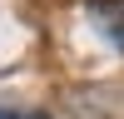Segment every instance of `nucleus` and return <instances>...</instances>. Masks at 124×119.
<instances>
[{
  "mask_svg": "<svg viewBox=\"0 0 124 119\" xmlns=\"http://www.w3.org/2000/svg\"><path fill=\"white\" fill-rule=\"evenodd\" d=\"M89 20L114 50H124V0H89Z\"/></svg>",
  "mask_w": 124,
  "mask_h": 119,
  "instance_id": "1",
  "label": "nucleus"
},
{
  "mask_svg": "<svg viewBox=\"0 0 124 119\" xmlns=\"http://www.w3.org/2000/svg\"><path fill=\"white\" fill-rule=\"evenodd\" d=\"M0 119H50V114H10V109H0Z\"/></svg>",
  "mask_w": 124,
  "mask_h": 119,
  "instance_id": "2",
  "label": "nucleus"
}]
</instances>
